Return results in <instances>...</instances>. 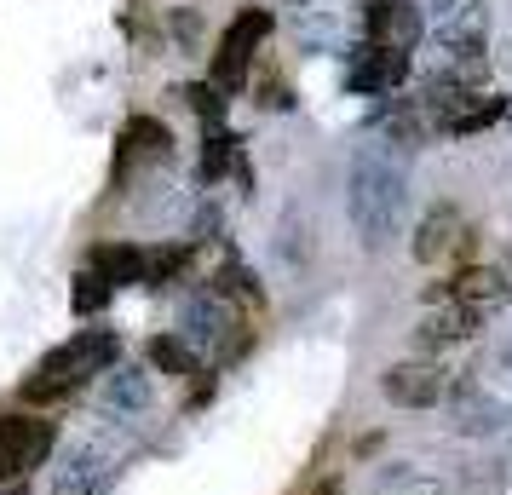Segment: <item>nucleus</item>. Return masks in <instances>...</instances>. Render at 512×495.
<instances>
[{
	"instance_id": "29",
	"label": "nucleus",
	"mask_w": 512,
	"mask_h": 495,
	"mask_svg": "<svg viewBox=\"0 0 512 495\" xmlns=\"http://www.w3.org/2000/svg\"><path fill=\"white\" fill-rule=\"evenodd\" d=\"M317 495H340V484H323V490H317Z\"/></svg>"
},
{
	"instance_id": "3",
	"label": "nucleus",
	"mask_w": 512,
	"mask_h": 495,
	"mask_svg": "<svg viewBox=\"0 0 512 495\" xmlns=\"http://www.w3.org/2000/svg\"><path fill=\"white\" fill-rule=\"evenodd\" d=\"M265 35H271V12H259V6H248V12L225 29V41H219V52H213V87H219L225 98L242 93L248 64H254V47L265 41Z\"/></svg>"
},
{
	"instance_id": "18",
	"label": "nucleus",
	"mask_w": 512,
	"mask_h": 495,
	"mask_svg": "<svg viewBox=\"0 0 512 495\" xmlns=\"http://www.w3.org/2000/svg\"><path fill=\"white\" fill-rule=\"evenodd\" d=\"M190 265V242H162V248H144V265H139V283L144 288H167L179 271Z\"/></svg>"
},
{
	"instance_id": "22",
	"label": "nucleus",
	"mask_w": 512,
	"mask_h": 495,
	"mask_svg": "<svg viewBox=\"0 0 512 495\" xmlns=\"http://www.w3.org/2000/svg\"><path fill=\"white\" fill-rule=\"evenodd\" d=\"M236 167V139L225 133V127H208V139H202V179H225Z\"/></svg>"
},
{
	"instance_id": "4",
	"label": "nucleus",
	"mask_w": 512,
	"mask_h": 495,
	"mask_svg": "<svg viewBox=\"0 0 512 495\" xmlns=\"http://www.w3.org/2000/svg\"><path fill=\"white\" fill-rule=\"evenodd\" d=\"M52 421L35 415H0V484H18L29 467H41L52 455Z\"/></svg>"
},
{
	"instance_id": "1",
	"label": "nucleus",
	"mask_w": 512,
	"mask_h": 495,
	"mask_svg": "<svg viewBox=\"0 0 512 495\" xmlns=\"http://www.w3.org/2000/svg\"><path fill=\"white\" fill-rule=\"evenodd\" d=\"M403 208H409V150L374 139L351 156L346 173V213L363 248H386L403 231Z\"/></svg>"
},
{
	"instance_id": "21",
	"label": "nucleus",
	"mask_w": 512,
	"mask_h": 495,
	"mask_svg": "<svg viewBox=\"0 0 512 495\" xmlns=\"http://www.w3.org/2000/svg\"><path fill=\"white\" fill-rule=\"evenodd\" d=\"M179 104H190L196 116L208 121V127H225V93L213 87V81H185V87H173Z\"/></svg>"
},
{
	"instance_id": "2",
	"label": "nucleus",
	"mask_w": 512,
	"mask_h": 495,
	"mask_svg": "<svg viewBox=\"0 0 512 495\" xmlns=\"http://www.w3.org/2000/svg\"><path fill=\"white\" fill-rule=\"evenodd\" d=\"M121 357V340L110 329H81L70 334L58 352L41 357V369L24 380V403H58L70 398V392H81L87 380H98L104 369H116Z\"/></svg>"
},
{
	"instance_id": "19",
	"label": "nucleus",
	"mask_w": 512,
	"mask_h": 495,
	"mask_svg": "<svg viewBox=\"0 0 512 495\" xmlns=\"http://www.w3.org/2000/svg\"><path fill=\"white\" fill-rule=\"evenodd\" d=\"M144 357H150L156 375H202V357L190 352L179 334H156V340L144 346Z\"/></svg>"
},
{
	"instance_id": "20",
	"label": "nucleus",
	"mask_w": 512,
	"mask_h": 495,
	"mask_svg": "<svg viewBox=\"0 0 512 495\" xmlns=\"http://www.w3.org/2000/svg\"><path fill=\"white\" fill-rule=\"evenodd\" d=\"M420 35H426V18H420V6H409V0H392V18H386V35H380V47L409 52Z\"/></svg>"
},
{
	"instance_id": "9",
	"label": "nucleus",
	"mask_w": 512,
	"mask_h": 495,
	"mask_svg": "<svg viewBox=\"0 0 512 495\" xmlns=\"http://www.w3.org/2000/svg\"><path fill=\"white\" fill-rule=\"evenodd\" d=\"M484 323V311L478 306H461V300H443V306H432L426 317H420V329H415V352H443V346H461L466 334Z\"/></svg>"
},
{
	"instance_id": "28",
	"label": "nucleus",
	"mask_w": 512,
	"mask_h": 495,
	"mask_svg": "<svg viewBox=\"0 0 512 495\" xmlns=\"http://www.w3.org/2000/svg\"><path fill=\"white\" fill-rule=\"evenodd\" d=\"M495 363H501V369H507V375H512V329L501 334V346H495Z\"/></svg>"
},
{
	"instance_id": "8",
	"label": "nucleus",
	"mask_w": 512,
	"mask_h": 495,
	"mask_svg": "<svg viewBox=\"0 0 512 495\" xmlns=\"http://www.w3.org/2000/svg\"><path fill=\"white\" fill-rule=\"evenodd\" d=\"M461 242H466V219H461V208H455V202H432V208L420 213L409 254H415L420 265H438V260H449V254H455Z\"/></svg>"
},
{
	"instance_id": "7",
	"label": "nucleus",
	"mask_w": 512,
	"mask_h": 495,
	"mask_svg": "<svg viewBox=\"0 0 512 495\" xmlns=\"http://www.w3.org/2000/svg\"><path fill=\"white\" fill-rule=\"evenodd\" d=\"M357 64H351V93H374V98H386L397 93L403 81H409V52H397V47H380V41H369V47H357L351 52Z\"/></svg>"
},
{
	"instance_id": "12",
	"label": "nucleus",
	"mask_w": 512,
	"mask_h": 495,
	"mask_svg": "<svg viewBox=\"0 0 512 495\" xmlns=\"http://www.w3.org/2000/svg\"><path fill=\"white\" fill-rule=\"evenodd\" d=\"M484 29H489L484 0H466V6H455V12H449V18L438 24L443 58H455V52H484Z\"/></svg>"
},
{
	"instance_id": "26",
	"label": "nucleus",
	"mask_w": 512,
	"mask_h": 495,
	"mask_svg": "<svg viewBox=\"0 0 512 495\" xmlns=\"http://www.w3.org/2000/svg\"><path fill=\"white\" fill-rule=\"evenodd\" d=\"M167 29H173V41H179V47H196V41H202V12L179 6V12L167 18Z\"/></svg>"
},
{
	"instance_id": "15",
	"label": "nucleus",
	"mask_w": 512,
	"mask_h": 495,
	"mask_svg": "<svg viewBox=\"0 0 512 495\" xmlns=\"http://www.w3.org/2000/svg\"><path fill=\"white\" fill-rule=\"evenodd\" d=\"M208 294H219L225 306H248V311L265 306V288H259V277H254L242 260H225V265H219V271H213V283H208Z\"/></svg>"
},
{
	"instance_id": "24",
	"label": "nucleus",
	"mask_w": 512,
	"mask_h": 495,
	"mask_svg": "<svg viewBox=\"0 0 512 495\" xmlns=\"http://www.w3.org/2000/svg\"><path fill=\"white\" fill-rule=\"evenodd\" d=\"M104 300H110V283H104L98 271H81V277H75V294H70L75 317H93V311L104 306Z\"/></svg>"
},
{
	"instance_id": "11",
	"label": "nucleus",
	"mask_w": 512,
	"mask_h": 495,
	"mask_svg": "<svg viewBox=\"0 0 512 495\" xmlns=\"http://www.w3.org/2000/svg\"><path fill=\"white\" fill-rule=\"evenodd\" d=\"M501 421H507V409H501L495 398H484L478 380H461V386H455V432L489 438V432H501Z\"/></svg>"
},
{
	"instance_id": "16",
	"label": "nucleus",
	"mask_w": 512,
	"mask_h": 495,
	"mask_svg": "<svg viewBox=\"0 0 512 495\" xmlns=\"http://www.w3.org/2000/svg\"><path fill=\"white\" fill-rule=\"evenodd\" d=\"M139 265H144V248H133V242H98L93 248V271L110 288L139 283Z\"/></svg>"
},
{
	"instance_id": "13",
	"label": "nucleus",
	"mask_w": 512,
	"mask_h": 495,
	"mask_svg": "<svg viewBox=\"0 0 512 495\" xmlns=\"http://www.w3.org/2000/svg\"><path fill=\"white\" fill-rule=\"evenodd\" d=\"M98 403L110 415H144L150 409V380H144V369H104L98 375Z\"/></svg>"
},
{
	"instance_id": "10",
	"label": "nucleus",
	"mask_w": 512,
	"mask_h": 495,
	"mask_svg": "<svg viewBox=\"0 0 512 495\" xmlns=\"http://www.w3.org/2000/svg\"><path fill=\"white\" fill-rule=\"evenodd\" d=\"M380 386H386V398H392L397 409H426V403L443 398V369L426 363V357H409V363H392Z\"/></svg>"
},
{
	"instance_id": "14",
	"label": "nucleus",
	"mask_w": 512,
	"mask_h": 495,
	"mask_svg": "<svg viewBox=\"0 0 512 495\" xmlns=\"http://www.w3.org/2000/svg\"><path fill=\"white\" fill-rule=\"evenodd\" d=\"M449 300H461V306H478V311H489L495 300H507L512 294V283L501 277V271H489V265H472V271H461V277H449Z\"/></svg>"
},
{
	"instance_id": "27",
	"label": "nucleus",
	"mask_w": 512,
	"mask_h": 495,
	"mask_svg": "<svg viewBox=\"0 0 512 495\" xmlns=\"http://www.w3.org/2000/svg\"><path fill=\"white\" fill-rule=\"evenodd\" d=\"M357 18L369 29V41H380L386 35V18H392V0H357Z\"/></svg>"
},
{
	"instance_id": "30",
	"label": "nucleus",
	"mask_w": 512,
	"mask_h": 495,
	"mask_svg": "<svg viewBox=\"0 0 512 495\" xmlns=\"http://www.w3.org/2000/svg\"><path fill=\"white\" fill-rule=\"evenodd\" d=\"M282 6H305V0H282Z\"/></svg>"
},
{
	"instance_id": "5",
	"label": "nucleus",
	"mask_w": 512,
	"mask_h": 495,
	"mask_svg": "<svg viewBox=\"0 0 512 495\" xmlns=\"http://www.w3.org/2000/svg\"><path fill=\"white\" fill-rule=\"evenodd\" d=\"M236 323H242V317H236V306H225V300H219V294H208V288H202V294H190L185 306H179V340H185L196 357H202V352L219 357V346L231 340Z\"/></svg>"
},
{
	"instance_id": "31",
	"label": "nucleus",
	"mask_w": 512,
	"mask_h": 495,
	"mask_svg": "<svg viewBox=\"0 0 512 495\" xmlns=\"http://www.w3.org/2000/svg\"><path fill=\"white\" fill-rule=\"evenodd\" d=\"M6 495H24V490H18V484H12V490H6Z\"/></svg>"
},
{
	"instance_id": "23",
	"label": "nucleus",
	"mask_w": 512,
	"mask_h": 495,
	"mask_svg": "<svg viewBox=\"0 0 512 495\" xmlns=\"http://www.w3.org/2000/svg\"><path fill=\"white\" fill-rule=\"evenodd\" d=\"M512 104L507 98H472L461 110V121H455V139H472V133H484V127H495V121L507 116Z\"/></svg>"
},
{
	"instance_id": "25",
	"label": "nucleus",
	"mask_w": 512,
	"mask_h": 495,
	"mask_svg": "<svg viewBox=\"0 0 512 495\" xmlns=\"http://www.w3.org/2000/svg\"><path fill=\"white\" fill-rule=\"evenodd\" d=\"M380 495H443V490L426 484V478H415V472H386L380 478Z\"/></svg>"
},
{
	"instance_id": "6",
	"label": "nucleus",
	"mask_w": 512,
	"mask_h": 495,
	"mask_svg": "<svg viewBox=\"0 0 512 495\" xmlns=\"http://www.w3.org/2000/svg\"><path fill=\"white\" fill-rule=\"evenodd\" d=\"M104 484H110V455L98 444H70L52 461V478H47L52 495H98Z\"/></svg>"
},
{
	"instance_id": "17",
	"label": "nucleus",
	"mask_w": 512,
	"mask_h": 495,
	"mask_svg": "<svg viewBox=\"0 0 512 495\" xmlns=\"http://www.w3.org/2000/svg\"><path fill=\"white\" fill-rule=\"evenodd\" d=\"M121 156H150V162H167L173 156V133H167L156 116H133L127 133H121Z\"/></svg>"
}]
</instances>
